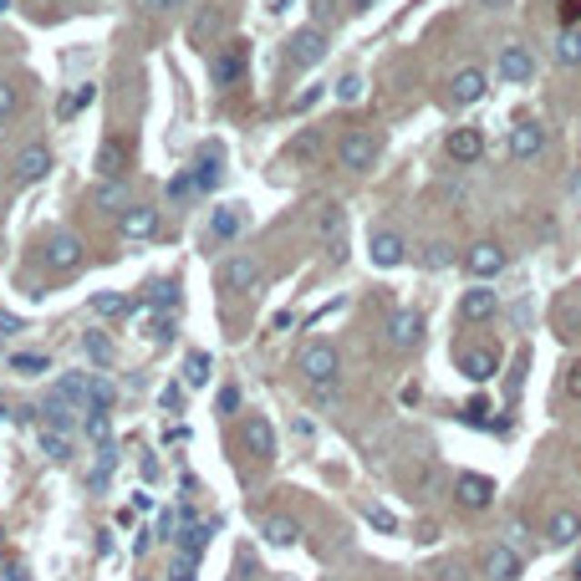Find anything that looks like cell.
Here are the masks:
<instances>
[{"instance_id": "12", "label": "cell", "mask_w": 581, "mask_h": 581, "mask_svg": "<svg viewBox=\"0 0 581 581\" xmlns=\"http://www.w3.org/2000/svg\"><path fill=\"white\" fill-rule=\"evenodd\" d=\"M387 342H393V347H418V342H424V316H418V311H393V316H387Z\"/></svg>"}, {"instance_id": "3", "label": "cell", "mask_w": 581, "mask_h": 581, "mask_svg": "<svg viewBox=\"0 0 581 581\" xmlns=\"http://www.w3.org/2000/svg\"><path fill=\"white\" fill-rule=\"evenodd\" d=\"M316 240H322V250L332 260H347V209L336 205V199L316 205Z\"/></svg>"}, {"instance_id": "49", "label": "cell", "mask_w": 581, "mask_h": 581, "mask_svg": "<svg viewBox=\"0 0 581 581\" xmlns=\"http://www.w3.org/2000/svg\"><path fill=\"white\" fill-rule=\"evenodd\" d=\"M566 398L581 403V362H571V367H566Z\"/></svg>"}, {"instance_id": "6", "label": "cell", "mask_w": 581, "mask_h": 581, "mask_svg": "<svg viewBox=\"0 0 581 581\" xmlns=\"http://www.w3.org/2000/svg\"><path fill=\"white\" fill-rule=\"evenodd\" d=\"M454 500H459V510H490L495 505V479L469 469V475L454 479Z\"/></svg>"}, {"instance_id": "17", "label": "cell", "mask_w": 581, "mask_h": 581, "mask_svg": "<svg viewBox=\"0 0 581 581\" xmlns=\"http://www.w3.org/2000/svg\"><path fill=\"white\" fill-rule=\"evenodd\" d=\"M485 576L490 581H520L526 576V561H520V551H510V546H490V551H485Z\"/></svg>"}, {"instance_id": "16", "label": "cell", "mask_w": 581, "mask_h": 581, "mask_svg": "<svg viewBox=\"0 0 581 581\" xmlns=\"http://www.w3.org/2000/svg\"><path fill=\"white\" fill-rule=\"evenodd\" d=\"M97 179H123V168H128V143L117 138V133H107L103 143H97Z\"/></svg>"}, {"instance_id": "22", "label": "cell", "mask_w": 581, "mask_h": 581, "mask_svg": "<svg viewBox=\"0 0 581 581\" xmlns=\"http://www.w3.org/2000/svg\"><path fill=\"white\" fill-rule=\"evenodd\" d=\"M117 230L128 235V240H148V235L158 230V209H148V205H128L123 215H117Z\"/></svg>"}, {"instance_id": "45", "label": "cell", "mask_w": 581, "mask_h": 581, "mask_svg": "<svg viewBox=\"0 0 581 581\" xmlns=\"http://www.w3.org/2000/svg\"><path fill=\"white\" fill-rule=\"evenodd\" d=\"M556 15H561V26H576V21H581V0H561V5H556Z\"/></svg>"}, {"instance_id": "44", "label": "cell", "mask_w": 581, "mask_h": 581, "mask_svg": "<svg viewBox=\"0 0 581 581\" xmlns=\"http://www.w3.org/2000/svg\"><path fill=\"white\" fill-rule=\"evenodd\" d=\"M194 571H199V561H184V556H174V566H168V581H194Z\"/></svg>"}, {"instance_id": "9", "label": "cell", "mask_w": 581, "mask_h": 581, "mask_svg": "<svg viewBox=\"0 0 581 581\" xmlns=\"http://www.w3.org/2000/svg\"><path fill=\"white\" fill-rule=\"evenodd\" d=\"M500 77L510 82V87H520V82L536 77V52H530L526 41H510V46H500Z\"/></svg>"}, {"instance_id": "53", "label": "cell", "mask_w": 581, "mask_h": 581, "mask_svg": "<svg viewBox=\"0 0 581 581\" xmlns=\"http://www.w3.org/2000/svg\"><path fill=\"white\" fill-rule=\"evenodd\" d=\"M164 408L168 414H179L184 408V387H164Z\"/></svg>"}, {"instance_id": "23", "label": "cell", "mask_w": 581, "mask_h": 581, "mask_svg": "<svg viewBox=\"0 0 581 581\" xmlns=\"http://www.w3.org/2000/svg\"><path fill=\"white\" fill-rule=\"evenodd\" d=\"M189 174H194V189H199V194H205V189H215V184H220V174H225V154L215 148V143H209L205 154L194 158V168H189Z\"/></svg>"}, {"instance_id": "46", "label": "cell", "mask_w": 581, "mask_h": 581, "mask_svg": "<svg viewBox=\"0 0 581 581\" xmlns=\"http://www.w3.org/2000/svg\"><path fill=\"white\" fill-rule=\"evenodd\" d=\"M215 408H220V414H235V408H240V387H220V398H215Z\"/></svg>"}, {"instance_id": "24", "label": "cell", "mask_w": 581, "mask_h": 581, "mask_svg": "<svg viewBox=\"0 0 581 581\" xmlns=\"http://www.w3.org/2000/svg\"><path fill=\"white\" fill-rule=\"evenodd\" d=\"M56 398H66L72 408H82V414H87V403H92V373H62V377H56Z\"/></svg>"}, {"instance_id": "43", "label": "cell", "mask_w": 581, "mask_h": 581, "mask_svg": "<svg viewBox=\"0 0 581 581\" xmlns=\"http://www.w3.org/2000/svg\"><path fill=\"white\" fill-rule=\"evenodd\" d=\"M189 194H199V189H194V174H179V179H168V199H189Z\"/></svg>"}, {"instance_id": "34", "label": "cell", "mask_w": 581, "mask_h": 581, "mask_svg": "<svg viewBox=\"0 0 581 581\" xmlns=\"http://www.w3.org/2000/svg\"><path fill=\"white\" fill-rule=\"evenodd\" d=\"M82 347H87V357L97 362V367H113V342H107L103 332H87L82 336Z\"/></svg>"}, {"instance_id": "2", "label": "cell", "mask_w": 581, "mask_h": 581, "mask_svg": "<svg viewBox=\"0 0 581 581\" xmlns=\"http://www.w3.org/2000/svg\"><path fill=\"white\" fill-rule=\"evenodd\" d=\"M336 373H342V357H336L332 342H306L301 347V377L311 387H336Z\"/></svg>"}, {"instance_id": "54", "label": "cell", "mask_w": 581, "mask_h": 581, "mask_svg": "<svg viewBox=\"0 0 581 581\" xmlns=\"http://www.w3.org/2000/svg\"><path fill=\"white\" fill-rule=\"evenodd\" d=\"M316 97H322V87H306V92L296 97V103H291V113H306V107L316 103Z\"/></svg>"}, {"instance_id": "35", "label": "cell", "mask_w": 581, "mask_h": 581, "mask_svg": "<svg viewBox=\"0 0 581 581\" xmlns=\"http://www.w3.org/2000/svg\"><path fill=\"white\" fill-rule=\"evenodd\" d=\"M148 306L174 311V306H179V285H174V281H154V285H148Z\"/></svg>"}, {"instance_id": "60", "label": "cell", "mask_w": 581, "mask_h": 581, "mask_svg": "<svg viewBox=\"0 0 581 581\" xmlns=\"http://www.w3.org/2000/svg\"><path fill=\"white\" fill-rule=\"evenodd\" d=\"M5 11H11V0H0V15H5Z\"/></svg>"}, {"instance_id": "58", "label": "cell", "mask_w": 581, "mask_h": 581, "mask_svg": "<svg viewBox=\"0 0 581 581\" xmlns=\"http://www.w3.org/2000/svg\"><path fill=\"white\" fill-rule=\"evenodd\" d=\"M347 5H352V11H367V5H373V0H347Z\"/></svg>"}, {"instance_id": "62", "label": "cell", "mask_w": 581, "mask_h": 581, "mask_svg": "<svg viewBox=\"0 0 581 581\" xmlns=\"http://www.w3.org/2000/svg\"><path fill=\"white\" fill-rule=\"evenodd\" d=\"M0 418H5V403H0Z\"/></svg>"}, {"instance_id": "52", "label": "cell", "mask_w": 581, "mask_h": 581, "mask_svg": "<svg viewBox=\"0 0 581 581\" xmlns=\"http://www.w3.org/2000/svg\"><path fill=\"white\" fill-rule=\"evenodd\" d=\"M434 581H465V566H459V561H449V566L434 571Z\"/></svg>"}, {"instance_id": "4", "label": "cell", "mask_w": 581, "mask_h": 581, "mask_svg": "<svg viewBox=\"0 0 581 581\" xmlns=\"http://www.w3.org/2000/svg\"><path fill=\"white\" fill-rule=\"evenodd\" d=\"M505 265H510V255H505L500 240H475V245L465 250V271L475 275V281H495Z\"/></svg>"}, {"instance_id": "29", "label": "cell", "mask_w": 581, "mask_h": 581, "mask_svg": "<svg viewBox=\"0 0 581 581\" xmlns=\"http://www.w3.org/2000/svg\"><path fill=\"white\" fill-rule=\"evenodd\" d=\"M92 311H97V322H123L133 311V301L123 296V291H97V296H92Z\"/></svg>"}, {"instance_id": "13", "label": "cell", "mask_w": 581, "mask_h": 581, "mask_svg": "<svg viewBox=\"0 0 581 581\" xmlns=\"http://www.w3.org/2000/svg\"><path fill=\"white\" fill-rule=\"evenodd\" d=\"M245 66H250V46H245V41L225 46V52L215 56V87H235V82L245 77Z\"/></svg>"}, {"instance_id": "19", "label": "cell", "mask_w": 581, "mask_h": 581, "mask_svg": "<svg viewBox=\"0 0 581 581\" xmlns=\"http://www.w3.org/2000/svg\"><path fill=\"white\" fill-rule=\"evenodd\" d=\"M541 148H546V128H541V123H516V128H510V158L530 164V158H541Z\"/></svg>"}, {"instance_id": "8", "label": "cell", "mask_w": 581, "mask_h": 581, "mask_svg": "<svg viewBox=\"0 0 581 581\" xmlns=\"http://www.w3.org/2000/svg\"><path fill=\"white\" fill-rule=\"evenodd\" d=\"M11 174H15V184L46 179V174H52V148H46V143H26V148L11 158Z\"/></svg>"}, {"instance_id": "14", "label": "cell", "mask_w": 581, "mask_h": 581, "mask_svg": "<svg viewBox=\"0 0 581 581\" xmlns=\"http://www.w3.org/2000/svg\"><path fill=\"white\" fill-rule=\"evenodd\" d=\"M459 373H465L469 383H490V377L500 373V352H495L490 342H479V347H469L465 357H459Z\"/></svg>"}, {"instance_id": "27", "label": "cell", "mask_w": 581, "mask_h": 581, "mask_svg": "<svg viewBox=\"0 0 581 581\" xmlns=\"http://www.w3.org/2000/svg\"><path fill=\"white\" fill-rule=\"evenodd\" d=\"M92 205L123 215V209H128V179H97V189H92Z\"/></svg>"}, {"instance_id": "37", "label": "cell", "mask_w": 581, "mask_h": 581, "mask_svg": "<svg viewBox=\"0 0 581 581\" xmlns=\"http://www.w3.org/2000/svg\"><path fill=\"white\" fill-rule=\"evenodd\" d=\"M332 97H336V103H362V77H357V72H347V77L332 87Z\"/></svg>"}, {"instance_id": "1", "label": "cell", "mask_w": 581, "mask_h": 581, "mask_svg": "<svg viewBox=\"0 0 581 581\" xmlns=\"http://www.w3.org/2000/svg\"><path fill=\"white\" fill-rule=\"evenodd\" d=\"M377 154H383V138L367 128H347L336 138V168H347V174H362V168H373Z\"/></svg>"}, {"instance_id": "33", "label": "cell", "mask_w": 581, "mask_h": 581, "mask_svg": "<svg viewBox=\"0 0 581 581\" xmlns=\"http://www.w3.org/2000/svg\"><path fill=\"white\" fill-rule=\"evenodd\" d=\"M184 383H189V387H205L209 383V352H189V357H184Z\"/></svg>"}, {"instance_id": "39", "label": "cell", "mask_w": 581, "mask_h": 581, "mask_svg": "<svg viewBox=\"0 0 581 581\" xmlns=\"http://www.w3.org/2000/svg\"><path fill=\"white\" fill-rule=\"evenodd\" d=\"M113 398H117V393H113V383H103V377H92V403H87V408L107 414V408H113Z\"/></svg>"}, {"instance_id": "15", "label": "cell", "mask_w": 581, "mask_h": 581, "mask_svg": "<svg viewBox=\"0 0 581 581\" xmlns=\"http://www.w3.org/2000/svg\"><path fill=\"white\" fill-rule=\"evenodd\" d=\"M367 255H373L377 271H393V265H403V260H408V245H403L398 230H377L373 245H367Z\"/></svg>"}, {"instance_id": "18", "label": "cell", "mask_w": 581, "mask_h": 581, "mask_svg": "<svg viewBox=\"0 0 581 581\" xmlns=\"http://www.w3.org/2000/svg\"><path fill=\"white\" fill-rule=\"evenodd\" d=\"M46 265L52 271H77L82 265V240L72 230H62V235H52L46 240Z\"/></svg>"}, {"instance_id": "38", "label": "cell", "mask_w": 581, "mask_h": 581, "mask_svg": "<svg viewBox=\"0 0 581 581\" xmlns=\"http://www.w3.org/2000/svg\"><path fill=\"white\" fill-rule=\"evenodd\" d=\"M41 449L52 454L56 465H62V459H72V439H66V434H41Z\"/></svg>"}, {"instance_id": "10", "label": "cell", "mask_w": 581, "mask_h": 581, "mask_svg": "<svg viewBox=\"0 0 581 581\" xmlns=\"http://www.w3.org/2000/svg\"><path fill=\"white\" fill-rule=\"evenodd\" d=\"M220 285L225 291H255L260 285V260L255 255H230L220 265Z\"/></svg>"}, {"instance_id": "40", "label": "cell", "mask_w": 581, "mask_h": 581, "mask_svg": "<svg viewBox=\"0 0 581 581\" xmlns=\"http://www.w3.org/2000/svg\"><path fill=\"white\" fill-rule=\"evenodd\" d=\"M449 260H454V250L444 245V240H434V245L424 250V265H428V271H444V265H449Z\"/></svg>"}, {"instance_id": "55", "label": "cell", "mask_w": 581, "mask_h": 581, "mask_svg": "<svg viewBox=\"0 0 581 581\" xmlns=\"http://www.w3.org/2000/svg\"><path fill=\"white\" fill-rule=\"evenodd\" d=\"M168 336H174V316H158V322H154V342H168Z\"/></svg>"}, {"instance_id": "42", "label": "cell", "mask_w": 581, "mask_h": 581, "mask_svg": "<svg viewBox=\"0 0 581 581\" xmlns=\"http://www.w3.org/2000/svg\"><path fill=\"white\" fill-rule=\"evenodd\" d=\"M316 148H322V133H301V138L291 143V154H296V158H311Z\"/></svg>"}, {"instance_id": "5", "label": "cell", "mask_w": 581, "mask_h": 581, "mask_svg": "<svg viewBox=\"0 0 581 581\" xmlns=\"http://www.w3.org/2000/svg\"><path fill=\"white\" fill-rule=\"evenodd\" d=\"M322 56H326V31L322 26H306V31H296V36L285 41V62L296 66V72L316 66Z\"/></svg>"}, {"instance_id": "41", "label": "cell", "mask_w": 581, "mask_h": 581, "mask_svg": "<svg viewBox=\"0 0 581 581\" xmlns=\"http://www.w3.org/2000/svg\"><path fill=\"white\" fill-rule=\"evenodd\" d=\"M490 414H495L490 398H469L465 403V424H490Z\"/></svg>"}, {"instance_id": "28", "label": "cell", "mask_w": 581, "mask_h": 581, "mask_svg": "<svg viewBox=\"0 0 581 581\" xmlns=\"http://www.w3.org/2000/svg\"><path fill=\"white\" fill-rule=\"evenodd\" d=\"M260 536H265L271 546H296L301 541V526L291 516H265V520H260Z\"/></svg>"}, {"instance_id": "47", "label": "cell", "mask_w": 581, "mask_h": 581, "mask_svg": "<svg viewBox=\"0 0 581 581\" xmlns=\"http://www.w3.org/2000/svg\"><path fill=\"white\" fill-rule=\"evenodd\" d=\"M367 520H373V526H377V530H398V520L387 516L383 505H367Z\"/></svg>"}, {"instance_id": "32", "label": "cell", "mask_w": 581, "mask_h": 581, "mask_svg": "<svg viewBox=\"0 0 581 581\" xmlns=\"http://www.w3.org/2000/svg\"><path fill=\"white\" fill-rule=\"evenodd\" d=\"M556 66H581V31H561L556 36Z\"/></svg>"}, {"instance_id": "57", "label": "cell", "mask_w": 581, "mask_h": 581, "mask_svg": "<svg viewBox=\"0 0 581 581\" xmlns=\"http://www.w3.org/2000/svg\"><path fill=\"white\" fill-rule=\"evenodd\" d=\"M475 5H485V11H510L516 0H475Z\"/></svg>"}, {"instance_id": "36", "label": "cell", "mask_w": 581, "mask_h": 581, "mask_svg": "<svg viewBox=\"0 0 581 581\" xmlns=\"http://www.w3.org/2000/svg\"><path fill=\"white\" fill-rule=\"evenodd\" d=\"M11 367H15L21 377H36V373H46V357H41V352H15Z\"/></svg>"}, {"instance_id": "31", "label": "cell", "mask_w": 581, "mask_h": 581, "mask_svg": "<svg viewBox=\"0 0 581 581\" xmlns=\"http://www.w3.org/2000/svg\"><path fill=\"white\" fill-rule=\"evenodd\" d=\"M92 97H97V82H82V87H72L62 103H56V117H62V123H66V117H77L82 107L92 103Z\"/></svg>"}, {"instance_id": "7", "label": "cell", "mask_w": 581, "mask_h": 581, "mask_svg": "<svg viewBox=\"0 0 581 581\" xmlns=\"http://www.w3.org/2000/svg\"><path fill=\"white\" fill-rule=\"evenodd\" d=\"M485 92H490L485 66H459V72L449 77V103H454V107H475Z\"/></svg>"}, {"instance_id": "26", "label": "cell", "mask_w": 581, "mask_h": 581, "mask_svg": "<svg viewBox=\"0 0 581 581\" xmlns=\"http://www.w3.org/2000/svg\"><path fill=\"white\" fill-rule=\"evenodd\" d=\"M240 230H245V205H220L209 215V235L215 240H235Z\"/></svg>"}, {"instance_id": "21", "label": "cell", "mask_w": 581, "mask_h": 581, "mask_svg": "<svg viewBox=\"0 0 581 581\" xmlns=\"http://www.w3.org/2000/svg\"><path fill=\"white\" fill-rule=\"evenodd\" d=\"M444 154H449L454 164H479V154H485V133L479 128H454L449 143H444Z\"/></svg>"}, {"instance_id": "25", "label": "cell", "mask_w": 581, "mask_h": 581, "mask_svg": "<svg viewBox=\"0 0 581 581\" xmlns=\"http://www.w3.org/2000/svg\"><path fill=\"white\" fill-rule=\"evenodd\" d=\"M546 541L551 546H576L581 541V516L576 510H556V516L546 520Z\"/></svg>"}, {"instance_id": "30", "label": "cell", "mask_w": 581, "mask_h": 581, "mask_svg": "<svg viewBox=\"0 0 581 581\" xmlns=\"http://www.w3.org/2000/svg\"><path fill=\"white\" fill-rule=\"evenodd\" d=\"M41 414H46V424H52L56 434H72V424H77V414H82V408H72L66 398H56V393H52V398L41 403Z\"/></svg>"}, {"instance_id": "61", "label": "cell", "mask_w": 581, "mask_h": 581, "mask_svg": "<svg viewBox=\"0 0 581 581\" xmlns=\"http://www.w3.org/2000/svg\"><path fill=\"white\" fill-rule=\"evenodd\" d=\"M271 11H281V0H271Z\"/></svg>"}, {"instance_id": "20", "label": "cell", "mask_w": 581, "mask_h": 581, "mask_svg": "<svg viewBox=\"0 0 581 581\" xmlns=\"http://www.w3.org/2000/svg\"><path fill=\"white\" fill-rule=\"evenodd\" d=\"M459 311H465V322H490L495 311H500V291H490L485 281H475V291H465Z\"/></svg>"}, {"instance_id": "50", "label": "cell", "mask_w": 581, "mask_h": 581, "mask_svg": "<svg viewBox=\"0 0 581 581\" xmlns=\"http://www.w3.org/2000/svg\"><path fill=\"white\" fill-rule=\"evenodd\" d=\"M184 0H143V11L148 15H168V11H179Z\"/></svg>"}, {"instance_id": "56", "label": "cell", "mask_w": 581, "mask_h": 581, "mask_svg": "<svg viewBox=\"0 0 581 581\" xmlns=\"http://www.w3.org/2000/svg\"><path fill=\"white\" fill-rule=\"evenodd\" d=\"M11 332H21V322H15V316H5V311H0V342H5V336Z\"/></svg>"}, {"instance_id": "51", "label": "cell", "mask_w": 581, "mask_h": 581, "mask_svg": "<svg viewBox=\"0 0 581 581\" xmlns=\"http://www.w3.org/2000/svg\"><path fill=\"white\" fill-rule=\"evenodd\" d=\"M15 113V87L11 82H0V117H11Z\"/></svg>"}, {"instance_id": "48", "label": "cell", "mask_w": 581, "mask_h": 581, "mask_svg": "<svg viewBox=\"0 0 581 581\" xmlns=\"http://www.w3.org/2000/svg\"><path fill=\"white\" fill-rule=\"evenodd\" d=\"M215 26H220V15H215V11H205V15H199V21H194V41H205V36H209V31H215Z\"/></svg>"}, {"instance_id": "11", "label": "cell", "mask_w": 581, "mask_h": 581, "mask_svg": "<svg viewBox=\"0 0 581 581\" xmlns=\"http://www.w3.org/2000/svg\"><path fill=\"white\" fill-rule=\"evenodd\" d=\"M240 444H245L255 459H275V428H271V418L250 414L245 424H240Z\"/></svg>"}, {"instance_id": "59", "label": "cell", "mask_w": 581, "mask_h": 581, "mask_svg": "<svg viewBox=\"0 0 581 581\" xmlns=\"http://www.w3.org/2000/svg\"><path fill=\"white\" fill-rule=\"evenodd\" d=\"M571 581H581V556H576V566H571Z\"/></svg>"}]
</instances>
